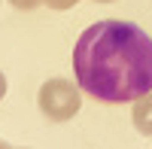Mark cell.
<instances>
[{
	"instance_id": "3",
	"label": "cell",
	"mask_w": 152,
	"mask_h": 149,
	"mask_svg": "<svg viewBox=\"0 0 152 149\" xmlns=\"http://www.w3.org/2000/svg\"><path fill=\"white\" fill-rule=\"evenodd\" d=\"M134 128L152 137V91H146L143 97L134 101Z\"/></svg>"
},
{
	"instance_id": "1",
	"label": "cell",
	"mask_w": 152,
	"mask_h": 149,
	"mask_svg": "<svg viewBox=\"0 0 152 149\" xmlns=\"http://www.w3.org/2000/svg\"><path fill=\"white\" fill-rule=\"evenodd\" d=\"M73 73L94 101H137L152 91V37L131 21H97L76 40Z\"/></svg>"
},
{
	"instance_id": "8",
	"label": "cell",
	"mask_w": 152,
	"mask_h": 149,
	"mask_svg": "<svg viewBox=\"0 0 152 149\" xmlns=\"http://www.w3.org/2000/svg\"><path fill=\"white\" fill-rule=\"evenodd\" d=\"M97 3H110V0H97Z\"/></svg>"
},
{
	"instance_id": "7",
	"label": "cell",
	"mask_w": 152,
	"mask_h": 149,
	"mask_svg": "<svg viewBox=\"0 0 152 149\" xmlns=\"http://www.w3.org/2000/svg\"><path fill=\"white\" fill-rule=\"evenodd\" d=\"M0 149H15V146H9V143H3V140H0Z\"/></svg>"
},
{
	"instance_id": "5",
	"label": "cell",
	"mask_w": 152,
	"mask_h": 149,
	"mask_svg": "<svg viewBox=\"0 0 152 149\" xmlns=\"http://www.w3.org/2000/svg\"><path fill=\"white\" fill-rule=\"evenodd\" d=\"M9 3L15 6V9H37L43 0H9Z\"/></svg>"
},
{
	"instance_id": "4",
	"label": "cell",
	"mask_w": 152,
	"mask_h": 149,
	"mask_svg": "<svg viewBox=\"0 0 152 149\" xmlns=\"http://www.w3.org/2000/svg\"><path fill=\"white\" fill-rule=\"evenodd\" d=\"M43 3H46L49 9H70V6L79 3V0H43Z\"/></svg>"
},
{
	"instance_id": "6",
	"label": "cell",
	"mask_w": 152,
	"mask_h": 149,
	"mask_svg": "<svg viewBox=\"0 0 152 149\" xmlns=\"http://www.w3.org/2000/svg\"><path fill=\"white\" fill-rule=\"evenodd\" d=\"M3 94H6V76L0 73V101H3Z\"/></svg>"
},
{
	"instance_id": "2",
	"label": "cell",
	"mask_w": 152,
	"mask_h": 149,
	"mask_svg": "<svg viewBox=\"0 0 152 149\" xmlns=\"http://www.w3.org/2000/svg\"><path fill=\"white\" fill-rule=\"evenodd\" d=\"M82 107V97H79V88L67 79H49L43 82L40 88V110L46 119L52 122H67L79 113Z\"/></svg>"
}]
</instances>
